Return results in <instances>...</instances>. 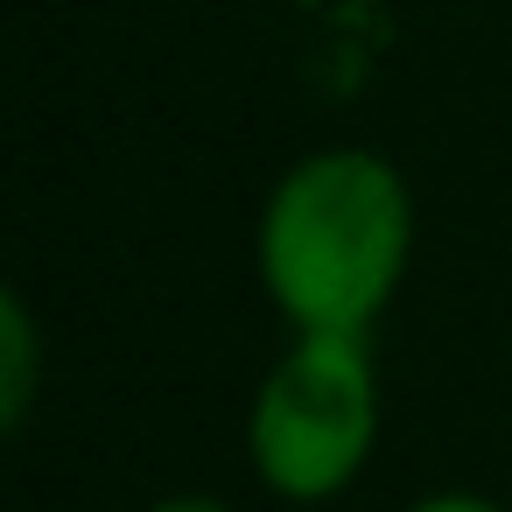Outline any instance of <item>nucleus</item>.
Masks as SVG:
<instances>
[{
    "label": "nucleus",
    "mask_w": 512,
    "mask_h": 512,
    "mask_svg": "<svg viewBox=\"0 0 512 512\" xmlns=\"http://www.w3.org/2000/svg\"><path fill=\"white\" fill-rule=\"evenodd\" d=\"M407 260V190L379 155L302 162L260 225L274 302L309 337H358Z\"/></svg>",
    "instance_id": "obj_1"
},
{
    "label": "nucleus",
    "mask_w": 512,
    "mask_h": 512,
    "mask_svg": "<svg viewBox=\"0 0 512 512\" xmlns=\"http://www.w3.org/2000/svg\"><path fill=\"white\" fill-rule=\"evenodd\" d=\"M372 449V365L358 337H302L253 407V463L288 498L351 484Z\"/></svg>",
    "instance_id": "obj_2"
},
{
    "label": "nucleus",
    "mask_w": 512,
    "mask_h": 512,
    "mask_svg": "<svg viewBox=\"0 0 512 512\" xmlns=\"http://www.w3.org/2000/svg\"><path fill=\"white\" fill-rule=\"evenodd\" d=\"M0 323H8V421H22V407H29V372H36L22 302H8V309H0Z\"/></svg>",
    "instance_id": "obj_3"
},
{
    "label": "nucleus",
    "mask_w": 512,
    "mask_h": 512,
    "mask_svg": "<svg viewBox=\"0 0 512 512\" xmlns=\"http://www.w3.org/2000/svg\"><path fill=\"white\" fill-rule=\"evenodd\" d=\"M414 512H498V505H484V498H428V505H414Z\"/></svg>",
    "instance_id": "obj_4"
},
{
    "label": "nucleus",
    "mask_w": 512,
    "mask_h": 512,
    "mask_svg": "<svg viewBox=\"0 0 512 512\" xmlns=\"http://www.w3.org/2000/svg\"><path fill=\"white\" fill-rule=\"evenodd\" d=\"M155 512H225V505H211V498H169V505H155Z\"/></svg>",
    "instance_id": "obj_5"
}]
</instances>
